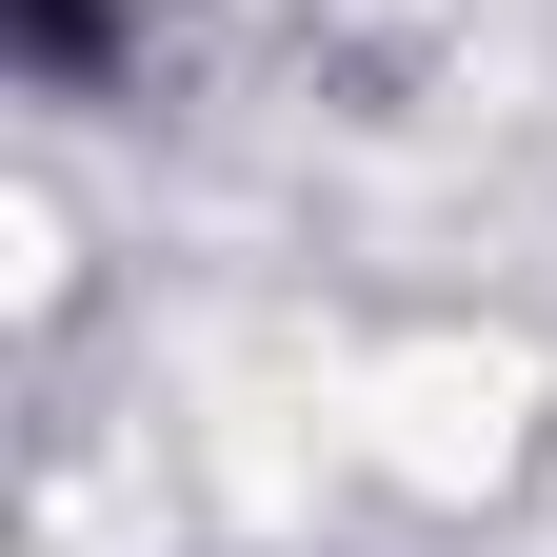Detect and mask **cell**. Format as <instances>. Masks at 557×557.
Segmentation results:
<instances>
[{
  "label": "cell",
  "instance_id": "cell-1",
  "mask_svg": "<svg viewBox=\"0 0 557 557\" xmlns=\"http://www.w3.org/2000/svg\"><path fill=\"white\" fill-rule=\"evenodd\" d=\"M0 40H21L60 100H100V81H120V0H0Z\"/></svg>",
  "mask_w": 557,
  "mask_h": 557
}]
</instances>
